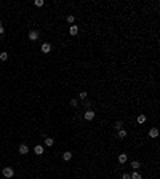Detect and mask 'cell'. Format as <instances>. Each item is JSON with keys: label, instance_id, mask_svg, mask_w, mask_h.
<instances>
[{"label": "cell", "instance_id": "obj_12", "mask_svg": "<svg viewBox=\"0 0 160 179\" xmlns=\"http://www.w3.org/2000/svg\"><path fill=\"white\" fill-rule=\"evenodd\" d=\"M34 150H35L37 155H42L43 154V147L42 146H35V147H34Z\"/></svg>", "mask_w": 160, "mask_h": 179}, {"label": "cell", "instance_id": "obj_24", "mask_svg": "<svg viewBox=\"0 0 160 179\" xmlns=\"http://www.w3.org/2000/svg\"><path fill=\"white\" fill-rule=\"evenodd\" d=\"M0 70H2V67H0Z\"/></svg>", "mask_w": 160, "mask_h": 179}, {"label": "cell", "instance_id": "obj_5", "mask_svg": "<svg viewBox=\"0 0 160 179\" xmlns=\"http://www.w3.org/2000/svg\"><path fill=\"white\" fill-rule=\"evenodd\" d=\"M19 154H23V155L29 154V147H27V144H21V146H19Z\"/></svg>", "mask_w": 160, "mask_h": 179}, {"label": "cell", "instance_id": "obj_25", "mask_svg": "<svg viewBox=\"0 0 160 179\" xmlns=\"http://www.w3.org/2000/svg\"><path fill=\"white\" fill-rule=\"evenodd\" d=\"M37 179H40V178H37Z\"/></svg>", "mask_w": 160, "mask_h": 179}, {"label": "cell", "instance_id": "obj_8", "mask_svg": "<svg viewBox=\"0 0 160 179\" xmlns=\"http://www.w3.org/2000/svg\"><path fill=\"white\" fill-rule=\"evenodd\" d=\"M127 160H128V155L127 154H120V155H118V163L123 165V163H127Z\"/></svg>", "mask_w": 160, "mask_h": 179}, {"label": "cell", "instance_id": "obj_16", "mask_svg": "<svg viewBox=\"0 0 160 179\" xmlns=\"http://www.w3.org/2000/svg\"><path fill=\"white\" fill-rule=\"evenodd\" d=\"M138 123H139V125L146 123V115H138Z\"/></svg>", "mask_w": 160, "mask_h": 179}, {"label": "cell", "instance_id": "obj_13", "mask_svg": "<svg viewBox=\"0 0 160 179\" xmlns=\"http://www.w3.org/2000/svg\"><path fill=\"white\" fill-rule=\"evenodd\" d=\"M122 126H123V121H122V120H118V121H115V123H114L115 130H122Z\"/></svg>", "mask_w": 160, "mask_h": 179}, {"label": "cell", "instance_id": "obj_17", "mask_svg": "<svg viewBox=\"0 0 160 179\" xmlns=\"http://www.w3.org/2000/svg\"><path fill=\"white\" fill-rule=\"evenodd\" d=\"M130 178H131V179H142V176L138 173V171H136V173H133V174H130Z\"/></svg>", "mask_w": 160, "mask_h": 179}, {"label": "cell", "instance_id": "obj_14", "mask_svg": "<svg viewBox=\"0 0 160 179\" xmlns=\"http://www.w3.org/2000/svg\"><path fill=\"white\" fill-rule=\"evenodd\" d=\"M118 138H120V139L127 138V130H118Z\"/></svg>", "mask_w": 160, "mask_h": 179}, {"label": "cell", "instance_id": "obj_15", "mask_svg": "<svg viewBox=\"0 0 160 179\" xmlns=\"http://www.w3.org/2000/svg\"><path fill=\"white\" fill-rule=\"evenodd\" d=\"M6 59H8V53L2 51V53H0V61H6Z\"/></svg>", "mask_w": 160, "mask_h": 179}, {"label": "cell", "instance_id": "obj_11", "mask_svg": "<svg viewBox=\"0 0 160 179\" xmlns=\"http://www.w3.org/2000/svg\"><path fill=\"white\" fill-rule=\"evenodd\" d=\"M131 168H133V170H139V168H141V163H139V161H131V165H130Z\"/></svg>", "mask_w": 160, "mask_h": 179}, {"label": "cell", "instance_id": "obj_9", "mask_svg": "<svg viewBox=\"0 0 160 179\" xmlns=\"http://www.w3.org/2000/svg\"><path fill=\"white\" fill-rule=\"evenodd\" d=\"M70 158H72V152H64V154H63V160L69 161Z\"/></svg>", "mask_w": 160, "mask_h": 179}, {"label": "cell", "instance_id": "obj_20", "mask_svg": "<svg viewBox=\"0 0 160 179\" xmlns=\"http://www.w3.org/2000/svg\"><path fill=\"white\" fill-rule=\"evenodd\" d=\"M35 6H43V0H35Z\"/></svg>", "mask_w": 160, "mask_h": 179}, {"label": "cell", "instance_id": "obj_3", "mask_svg": "<svg viewBox=\"0 0 160 179\" xmlns=\"http://www.w3.org/2000/svg\"><path fill=\"white\" fill-rule=\"evenodd\" d=\"M83 119H85V120H88V121H90V120H93V119H94V112H93V110H85Z\"/></svg>", "mask_w": 160, "mask_h": 179}, {"label": "cell", "instance_id": "obj_7", "mask_svg": "<svg viewBox=\"0 0 160 179\" xmlns=\"http://www.w3.org/2000/svg\"><path fill=\"white\" fill-rule=\"evenodd\" d=\"M69 34L72 37H75L77 34H79V27H77V26H70V27H69Z\"/></svg>", "mask_w": 160, "mask_h": 179}, {"label": "cell", "instance_id": "obj_22", "mask_svg": "<svg viewBox=\"0 0 160 179\" xmlns=\"http://www.w3.org/2000/svg\"><path fill=\"white\" fill-rule=\"evenodd\" d=\"M77 104H79V102H77V99H72V101H70V106H74V107H75Z\"/></svg>", "mask_w": 160, "mask_h": 179}, {"label": "cell", "instance_id": "obj_4", "mask_svg": "<svg viewBox=\"0 0 160 179\" xmlns=\"http://www.w3.org/2000/svg\"><path fill=\"white\" fill-rule=\"evenodd\" d=\"M29 40L37 42V40H39V32H37V30H30L29 32Z\"/></svg>", "mask_w": 160, "mask_h": 179}, {"label": "cell", "instance_id": "obj_21", "mask_svg": "<svg viewBox=\"0 0 160 179\" xmlns=\"http://www.w3.org/2000/svg\"><path fill=\"white\" fill-rule=\"evenodd\" d=\"M122 179H131V178H130V174H128V173H123V176H122Z\"/></svg>", "mask_w": 160, "mask_h": 179}, {"label": "cell", "instance_id": "obj_23", "mask_svg": "<svg viewBox=\"0 0 160 179\" xmlns=\"http://www.w3.org/2000/svg\"><path fill=\"white\" fill-rule=\"evenodd\" d=\"M3 35H5V29L0 27V37H3Z\"/></svg>", "mask_w": 160, "mask_h": 179}, {"label": "cell", "instance_id": "obj_18", "mask_svg": "<svg viewBox=\"0 0 160 179\" xmlns=\"http://www.w3.org/2000/svg\"><path fill=\"white\" fill-rule=\"evenodd\" d=\"M74 21H75V16H74V15H69V16H67V22H70V24H72Z\"/></svg>", "mask_w": 160, "mask_h": 179}, {"label": "cell", "instance_id": "obj_1", "mask_svg": "<svg viewBox=\"0 0 160 179\" xmlns=\"http://www.w3.org/2000/svg\"><path fill=\"white\" fill-rule=\"evenodd\" d=\"M2 173H3V176H5V178H8V179L15 176V171H13V168H10V166L3 168V171H2Z\"/></svg>", "mask_w": 160, "mask_h": 179}, {"label": "cell", "instance_id": "obj_10", "mask_svg": "<svg viewBox=\"0 0 160 179\" xmlns=\"http://www.w3.org/2000/svg\"><path fill=\"white\" fill-rule=\"evenodd\" d=\"M43 142H45V146H48V147H51L53 144H54V141L51 139V138H45V141H43Z\"/></svg>", "mask_w": 160, "mask_h": 179}, {"label": "cell", "instance_id": "obj_19", "mask_svg": "<svg viewBox=\"0 0 160 179\" xmlns=\"http://www.w3.org/2000/svg\"><path fill=\"white\" fill-rule=\"evenodd\" d=\"M80 99H87V91H80Z\"/></svg>", "mask_w": 160, "mask_h": 179}, {"label": "cell", "instance_id": "obj_6", "mask_svg": "<svg viewBox=\"0 0 160 179\" xmlns=\"http://www.w3.org/2000/svg\"><path fill=\"white\" fill-rule=\"evenodd\" d=\"M157 136H159V130L157 128H151V130H149V138H154L155 139Z\"/></svg>", "mask_w": 160, "mask_h": 179}, {"label": "cell", "instance_id": "obj_2", "mask_svg": "<svg viewBox=\"0 0 160 179\" xmlns=\"http://www.w3.org/2000/svg\"><path fill=\"white\" fill-rule=\"evenodd\" d=\"M40 50H42V53H45V55H48V53L51 51V45H50V43H42V46H40Z\"/></svg>", "mask_w": 160, "mask_h": 179}]
</instances>
